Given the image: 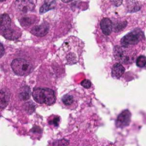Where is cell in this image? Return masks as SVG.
Returning <instances> with one entry per match:
<instances>
[{"instance_id":"cell-1","label":"cell","mask_w":146,"mask_h":146,"mask_svg":"<svg viewBox=\"0 0 146 146\" xmlns=\"http://www.w3.org/2000/svg\"><path fill=\"white\" fill-rule=\"evenodd\" d=\"M34 100L40 104L51 105L56 102V96L53 90L49 88H36L33 92Z\"/></svg>"},{"instance_id":"cell-2","label":"cell","mask_w":146,"mask_h":146,"mask_svg":"<svg viewBox=\"0 0 146 146\" xmlns=\"http://www.w3.org/2000/svg\"><path fill=\"white\" fill-rule=\"evenodd\" d=\"M11 68L15 74L22 76L28 74L32 71L33 66L27 60L22 58H17L11 62Z\"/></svg>"},{"instance_id":"cell-3","label":"cell","mask_w":146,"mask_h":146,"mask_svg":"<svg viewBox=\"0 0 146 146\" xmlns=\"http://www.w3.org/2000/svg\"><path fill=\"white\" fill-rule=\"evenodd\" d=\"M145 38V34L140 29H135L133 32L129 33L126 36H124L121 40V44L124 47H128L130 45H133L138 44L142 38Z\"/></svg>"},{"instance_id":"cell-4","label":"cell","mask_w":146,"mask_h":146,"mask_svg":"<svg viewBox=\"0 0 146 146\" xmlns=\"http://www.w3.org/2000/svg\"><path fill=\"white\" fill-rule=\"evenodd\" d=\"M16 9L22 13H27L33 11L35 8L33 0H16L15 2Z\"/></svg>"},{"instance_id":"cell-5","label":"cell","mask_w":146,"mask_h":146,"mask_svg":"<svg viewBox=\"0 0 146 146\" xmlns=\"http://www.w3.org/2000/svg\"><path fill=\"white\" fill-rule=\"evenodd\" d=\"M130 120H131V113L129 110H126L118 115L116 120V126L118 127H125L129 125Z\"/></svg>"},{"instance_id":"cell-6","label":"cell","mask_w":146,"mask_h":146,"mask_svg":"<svg viewBox=\"0 0 146 146\" xmlns=\"http://www.w3.org/2000/svg\"><path fill=\"white\" fill-rule=\"evenodd\" d=\"M48 31H49V25H48V23L44 22L41 25L33 27L32 28V30H31V33L33 34H34L35 36L43 37V36H44V35L47 34Z\"/></svg>"},{"instance_id":"cell-7","label":"cell","mask_w":146,"mask_h":146,"mask_svg":"<svg viewBox=\"0 0 146 146\" xmlns=\"http://www.w3.org/2000/svg\"><path fill=\"white\" fill-rule=\"evenodd\" d=\"M100 27H101L102 32L105 35L109 36V35H110V33H112V30H113L112 21L109 18H104L100 22Z\"/></svg>"},{"instance_id":"cell-8","label":"cell","mask_w":146,"mask_h":146,"mask_svg":"<svg viewBox=\"0 0 146 146\" xmlns=\"http://www.w3.org/2000/svg\"><path fill=\"white\" fill-rule=\"evenodd\" d=\"M1 97H0V105H1V109H4L9 102V98H10V93L9 92L8 89H2L1 90Z\"/></svg>"},{"instance_id":"cell-9","label":"cell","mask_w":146,"mask_h":146,"mask_svg":"<svg viewBox=\"0 0 146 146\" xmlns=\"http://www.w3.org/2000/svg\"><path fill=\"white\" fill-rule=\"evenodd\" d=\"M125 72V68L121 63H115L112 68V76L114 78H121Z\"/></svg>"},{"instance_id":"cell-10","label":"cell","mask_w":146,"mask_h":146,"mask_svg":"<svg viewBox=\"0 0 146 146\" xmlns=\"http://www.w3.org/2000/svg\"><path fill=\"white\" fill-rule=\"evenodd\" d=\"M56 7V0H44V4L40 8V14H44Z\"/></svg>"},{"instance_id":"cell-11","label":"cell","mask_w":146,"mask_h":146,"mask_svg":"<svg viewBox=\"0 0 146 146\" xmlns=\"http://www.w3.org/2000/svg\"><path fill=\"white\" fill-rule=\"evenodd\" d=\"M10 24H11V20L9 16L7 14H3L2 18H1V32L10 28Z\"/></svg>"},{"instance_id":"cell-12","label":"cell","mask_w":146,"mask_h":146,"mask_svg":"<svg viewBox=\"0 0 146 146\" xmlns=\"http://www.w3.org/2000/svg\"><path fill=\"white\" fill-rule=\"evenodd\" d=\"M30 97V88L27 86H23L20 91V98L22 100H27Z\"/></svg>"},{"instance_id":"cell-13","label":"cell","mask_w":146,"mask_h":146,"mask_svg":"<svg viewBox=\"0 0 146 146\" xmlns=\"http://www.w3.org/2000/svg\"><path fill=\"white\" fill-rule=\"evenodd\" d=\"M114 56H115V59L123 61V58H124V51H123V49L121 47H120V46H116L115 48V50H114Z\"/></svg>"},{"instance_id":"cell-14","label":"cell","mask_w":146,"mask_h":146,"mask_svg":"<svg viewBox=\"0 0 146 146\" xmlns=\"http://www.w3.org/2000/svg\"><path fill=\"white\" fill-rule=\"evenodd\" d=\"M1 34L8 38V39H14L15 38V35H14V31L11 29V28H9V29H6L3 32H1Z\"/></svg>"},{"instance_id":"cell-15","label":"cell","mask_w":146,"mask_h":146,"mask_svg":"<svg viewBox=\"0 0 146 146\" xmlns=\"http://www.w3.org/2000/svg\"><path fill=\"white\" fill-rule=\"evenodd\" d=\"M23 108H24V110L27 111L28 114H32V113L34 111V110H35V106H34V104H33L32 102L26 103V104H24Z\"/></svg>"},{"instance_id":"cell-16","label":"cell","mask_w":146,"mask_h":146,"mask_svg":"<svg viewBox=\"0 0 146 146\" xmlns=\"http://www.w3.org/2000/svg\"><path fill=\"white\" fill-rule=\"evenodd\" d=\"M136 64L139 68H144L146 65V57L145 56H140L136 60Z\"/></svg>"},{"instance_id":"cell-17","label":"cell","mask_w":146,"mask_h":146,"mask_svg":"<svg viewBox=\"0 0 146 146\" xmlns=\"http://www.w3.org/2000/svg\"><path fill=\"white\" fill-rule=\"evenodd\" d=\"M62 102H63V104H66V105H70V104H73L74 98H73V97L70 96V95H65V96H63V98H62Z\"/></svg>"},{"instance_id":"cell-18","label":"cell","mask_w":146,"mask_h":146,"mask_svg":"<svg viewBox=\"0 0 146 146\" xmlns=\"http://www.w3.org/2000/svg\"><path fill=\"white\" fill-rule=\"evenodd\" d=\"M21 25L23 26V27H27V26H29V25H31L32 24V22H33V20L30 18V17H23V18H21Z\"/></svg>"},{"instance_id":"cell-19","label":"cell","mask_w":146,"mask_h":146,"mask_svg":"<svg viewBox=\"0 0 146 146\" xmlns=\"http://www.w3.org/2000/svg\"><path fill=\"white\" fill-rule=\"evenodd\" d=\"M127 26V21H124V22H121V23H117L115 27V31L116 32H119L121 30H122V28H124L125 27Z\"/></svg>"},{"instance_id":"cell-20","label":"cell","mask_w":146,"mask_h":146,"mask_svg":"<svg viewBox=\"0 0 146 146\" xmlns=\"http://www.w3.org/2000/svg\"><path fill=\"white\" fill-rule=\"evenodd\" d=\"M81 85H82L83 87H85V88H86V89H88V88H90V87L92 86V83H91V81L88 80H83V81L81 82Z\"/></svg>"},{"instance_id":"cell-21","label":"cell","mask_w":146,"mask_h":146,"mask_svg":"<svg viewBox=\"0 0 146 146\" xmlns=\"http://www.w3.org/2000/svg\"><path fill=\"white\" fill-rule=\"evenodd\" d=\"M59 121H60V118H59L58 116H56V117H54V118L52 119V121H50V124H53V125L56 126V127H57L58 124H59Z\"/></svg>"},{"instance_id":"cell-22","label":"cell","mask_w":146,"mask_h":146,"mask_svg":"<svg viewBox=\"0 0 146 146\" xmlns=\"http://www.w3.org/2000/svg\"><path fill=\"white\" fill-rule=\"evenodd\" d=\"M69 142L68 140H65V139H62V140H59V141H56L53 143V145H68Z\"/></svg>"},{"instance_id":"cell-23","label":"cell","mask_w":146,"mask_h":146,"mask_svg":"<svg viewBox=\"0 0 146 146\" xmlns=\"http://www.w3.org/2000/svg\"><path fill=\"white\" fill-rule=\"evenodd\" d=\"M115 6H120L122 3V0H110Z\"/></svg>"},{"instance_id":"cell-24","label":"cell","mask_w":146,"mask_h":146,"mask_svg":"<svg viewBox=\"0 0 146 146\" xmlns=\"http://www.w3.org/2000/svg\"><path fill=\"white\" fill-rule=\"evenodd\" d=\"M3 53H4V49H3V44H1V55H0V56L2 57L3 56Z\"/></svg>"},{"instance_id":"cell-25","label":"cell","mask_w":146,"mask_h":146,"mask_svg":"<svg viewBox=\"0 0 146 146\" xmlns=\"http://www.w3.org/2000/svg\"><path fill=\"white\" fill-rule=\"evenodd\" d=\"M62 2H64V3H69V2H71V1H74V0H62Z\"/></svg>"},{"instance_id":"cell-26","label":"cell","mask_w":146,"mask_h":146,"mask_svg":"<svg viewBox=\"0 0 146 146\" xmlns=\"http://www.w3.org/2000/svg\"><path fill=\"white\" fill-rule=\"evenodd\" d=\"M0 1H1V2H3V1H4V0H0Z\"/></svg>"}]
</instances>
